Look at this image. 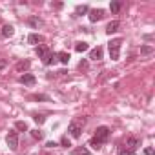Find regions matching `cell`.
I'll use <instances>...</instances> for the list:
<instances>
[{
	"label": "cell",
	"mask_w": 155,
	"mask_h": 155,
	"mask_svg": "<svg viewBox=\"0 0 155 155\" xmlns=\"http://www.w3.org/2000/svg\"><path fill=\"white\" fill-rule=\"evenodd\" d=\"M110 133H111V130H110L108 126H99V128L95 130V135H93V137H91V140H90V146H93L95 150H101V148H102V144H106V142H108Z\"/></svg>",
	"instance_id": "obj_1"
},
{
	"label": "cell",
	"mask_w": 155,
	"mask_h": 155,
	"mask_svg": "<svg viewBox=\"0 0 155 155\" xmlns=\"http://www.w3.org/2000/svg\"><path fill=\"white\" fill-rule=\"evenodd\" d=\"M84 122H86V119H75V120L69 122L68 131H69V135H71L73 139H79V137L82 135V126H84Z\"/></svg>",
	"instance_id": "obj_2"
},
{
	"label": "cell",
	"mask_w": 155,
	"mask_h": 155,
	"mask_svg": "<svg viewBox=\"0 0 155 155\" xmlns=\"http://www.w3.org/2000/svg\"><path fill=\"white\" fill-rule=\"evenodd\" d=\"M120 46H122V38H113V40H110L108 49H110L111 60H119V57H120Z\"/></svg>",
	"instance_id": "obj_3"
},
{
	"label": "cell",
	"mask_w": 155,
	"mask_h": 155,
	"mask_svg": "<svg viewBox=\"0 0 155 155\" xmlns=\"http://www.w3.org/2000/svg\"><path fill=\"white\" fill-rule=\"evenodd\" d=\"M6 142H8V146H9L11 151H17V148H18V131L11 130L8 133V137H6Z\"/></svg>",
	"instance_id": "obj_4"
},
{
	"label": "cell",
	"mask_w": 155,
	"mask_h": 155,
	"mask_svg": "<svg viewBox=\"0 0 155 155\" xmlns=\"http://www.w3.org/2000/svg\"><path fill=\"white\" fill-rule=\"evenodd\" d=\"M20 82L26 84V86H35L37 79H35V75H33V73H24V75L20 77Z\"/></svg>",
	"instance_id": "obj_5"
},
{
	"label": "cell",
	"mask_w": 155,
	"mask_h": 155,
	"mask_svg": "<svg viewBox=\"0 0 155 155\" xmlns=\"http://www.w3.org/2000/svg\"><path fill=\"white\" fill-rule=\"evenodd\" d=\"M88 17H90V22H99V20H102L104 11H102V9H91Z\"/></svg>",
	"instance_id": "obj_6"
},
{
	"label": "cell",
	"mask_w": 155,
	"mask_h": 155,
	"mask_svg": "<svg viewBox=\"0 0 155 155\" xmlns=\"http://www.w3.org/2000/svg\"><path fill=\"white\" fill-rule=\"evenodd\" d=\"M0 35H2V38H9V37L15 35V28H13L11 24H6V26L2 28V33H0Z\"/></svg>",
	"instance_id": "obj_7"
},
{
	"label": "cell",
	"mask_w": 155,
	"mask_h": 155,
	"mask_svg": "<svg viewBox=\"0 0 155 155\" xmlns=\"http://www.w3.org/2000/svg\"><path fill=\"white\" fill-rule=\"evenodd\" d=\"M42 62H44L46 66H51V64H57V62H58V58H57V53H51V51H49V53H48V55H46V57L42 58Z\"/></svg>",
	"instance_id": "obj_8"
},
{
	"label": "cell",
	"mask_w": 155,
	"mask_h": 155,
	"mask_svg": "<svg viewBox=\"0 0 155 155\" xmlns=\"http://www.w3.org/2000/svg\"><path fill=\"white\" fill-rule=\"evenodd\" d=\"M124 146H128V148H131V150H135L137 151V148L140 146V139L139 137H130L128 140H126V144Z\"/></svg>",
	"instance_id": "obj_9"
},
{
	"label": "cell",
	"mask_w": 155,
	"mask_h": 155,
	"mask_svg": "<svg viewBox=\"0 0 155 155\" xmlns=\"http://www.w3.org/2000/svg\"><path fill=\"white\" fill-rule=\"evenodd\" d=\"M119 28H120V22H119V20H113V22H110V24L106 26V33H108V35L117 33V31H119Z\"/></svg>",
	"instance_id": "obj_10"
},
{
	"label": "cell",
	"mask_w": 155,
	"mask_h": 155,
	"mask_svg": "<svg viewBox=\"0 0 155 155\" xmlns=\"http://www.w3.org/2000/svg\"><path fill=\"white\" fill-rule=\"evenodd\" d=\"M35 53L38 55V58H44V57L49 53V49H48V46H44V44H38V46H37V49H35Z\"/></svg>",
	"instance_id": "obj_11"
},
{
	"label": "cell",
	"mask_w": 155,
	"mask_h": 155,
	"mask_svg": "<svg viewBox=\"0 0 155 155\" xmlns=\"http://www.w3.org/2000/svg\"><path fill=\"white\" fill-rule=\"evenodd\" d=\"M90 58L91 60H101L102 58V48H95L90 51Z\"/></svg>",
	"instance_id": "obj_12"
},
{
	"label": "cell",
	"mask_w": 155,
	"mask_h": 155,
	"mask_svg": "<svg viewBox=\"0 0 155 155\" xmlns=\"http://www.w3.org/2000/svg\"><path fill=\"white\" fill-rule=\"evenodd\" d=\"M44 38H42V35H38V33H31L29 37H28V42L29 44H40Z\"/></svg>",
	"instance_id": "obj_13"
},
{
	"label": "cell",
	"mask_w": 155,
	"mask_h": 155,
	"mask_svg": "<svg viewBox=\"0 0 155 155\" xmlns=\"http://www.w3.org/2000/svg\"><path fill=\"white\" fill-rule=\"evenodd\" d=\"M57 58H58V62H60V64L68 66V62H69V53H66V51H60V53H57Z\"/></svg>",
	"instance_id": "obj_14"
},
{
	"label": "cell",
	"mask_w": 155,
	"mask_h": 155,
	"mask_svg": "<svg viewBox=\"0 0 155 155\" xmlns=\"http://www.w3.org/2000/svg\"><path fill=\"white\" fill-rule=\"evenodd\" d=\"M71 155H90V150H88L86 146H77V148L71 151Z\"/></svg>",
	"instance_id": "obj_15"
},
{
	"label": "cell",
	"mask_w": 155,
	"mask_h": 155,
	"mask_svg": "<svg viewBox=\"0 0 155 155\" xmlns=\"http://www.w3.org/2000/svg\"><path fill=\"white\" fill-rule=\"evenodd\" d=\"M137 151L128 148V146H119V155H135Z\"/></svg>",
	"instance_id": "obj_16"
},
{
	"label": "cell",
	"mask_w": 155,
	"mask_h": 155,
	"mask_svg": "<svg viewBox=\"0 0 155 155\" xmlns=\"http://www.w3.org/2000/svg\"><path fill=\"white\" fill-rule=\"evenodd\" d=\"M88 49H90L88 42H77V44H75V51H79V53H84V51H88Z\"/></svg>",
	"instance_id": "obj_17"
},
{
	"label": "cell",
	"mask_w": 155,
	"mask_h": 155,
	"mask_svg": "<svg viewBox=\"0 0 155 155\" xmlns=\"http://www.w3.org/2000/svg\"><path fill=\"white\" fill-rule=\"evenodd\" d=\"M120 8H122V2H120V0H117V2H111V4H110L111 13H119V11H120Z\"/></svg>",
	"instance_id": "obj_18"
},
{
	"label": "cell",
	"mask_w": 155,
	"mask_h": 155,
	"mask_svg": "<svg viewBox=\"0 0 155 155\" xmlns=\"http://www.w3.org/2000/svg\"><path fill=\"white\" fill-rule=\"evenodd\" d=\"M31 137H33L35 140H42V139H44V131H40V130H31Z\"/></svg>",
	"instance_id": "obj_19"
},
{
	"label": "cell",
	"mask_w": 155,
	"mask_h": 155,
	"mask_svg": "<svg viewBox=\"0 0 155 155\" xmlns=\"http://www.w3.org/2000/svg\"><path fill=\"white\" fill-rule=\"evenodd\" d=\"M15 128H17L18 131H28V124H26L24 120H17V122H15Z\"/></svg>",
	"instance_id": "obj_20"
},
{
	"label": "cell",
	"mask_w": 155,
	"mask_h": 155,
	"mask_svg": "<svg viewBox=\"0 0 155 155\" xmlns=\"http://www.w3.org/2000/svg\"><path fill=\"white\" fill-rule=\"evenodd\" d=\"M28 68H29V60H22V62L17 64V71H24V69H28Z\"/></svg>",
	"instance_id": "obj_21"
},
{
	"label": "cell",
	"mask_w": 155,
	"mask_h": 155,
	"mask_svg": "<svg viewBox=\"0 0 155 155\" xmlns=\"http://www.w3.org/2000/svg\"><path fill=\"white\" fill-rule=\"evenodd\" d=\"M33 119H35L37 124H44V122H46V115H42V113H35Z\"/></svg>",
	"instance_id": "obj_22"
},
{
	"label": "cell",
	"mask_w": 155,
	"mask_h": 155,
	"mask_svg": "<svg viewBox=\"0 0 155 155\" xmlns=\"http://www.w3.org/2000/svg\"><path fill=\"white\" fill-rule=\"evenodd\" d=\"M75 11H77V15H82V13H88V11H90V8H88V6H77V9H75Z\"/></svg>",
	"instance_id": "obj_23"
},
{
	"label": "cell",
	"mask_w": 155,
	"mask_h": 155,
	"mask_svg": "<svg viewBox=\"0 0 155 155\" xmlns=\"http://www.w3.org/2000/svg\"><path fill=\"white\" fill-rule=\"evenodd\" d=\"M140 53H142V55H150V53H153V48H151V46H142V48H140Z\"/></svg>",
	"instance_id": "obj_24"
},
{
	"label": "cell",
	"mask_w": 155,
	"mask_h": 155,
	"mask_svg": "<svg viewBox=\"0 0 155 155\" xmlns=\"http://www.w3.org/2000/svg\"><path fill=\"white\" fill-rule=\"evenodd\" d=\"M29 24H31V26H33V28H38V26H40V24H42V22H40V20H38V18H37V17H31V18H29Z\"/></svg>",
	"instance_id": "obj_25"
},
{
	"label": "cell",
	"mask_w": 155,
	"mask_h": 155,
	"mask_svg": "<svg viewBox=\"0 0 155 155\" xmlns=\"http://www.w3.org/2000/svg\"><path fill=\"white\" fill-rule=\"evenodd\" d=\"M79 69H81V71H86V69H88V60H81V62H79Z\"/></svg>",
	"instance_id": "obj_26"
},
{
	"label": "cell",
	"mask_w": 155,
	"mask_h": 155,
	"mask_svg": "<svg viewBox=\"0 0 155 155\" xmlns=\"http://www.w3.org/2000/svg\"><path fill=\"white\" fill-rule=\"evenodd\" d=\"M60 144H62V146H66V148H68V146H71V142H69V139H68L66 135L60 139Z\"/></svg>",
	"instance_id": "obj_27"
},
{
	"label": "cell",
	"mask_w": 155,
	"mask_h": 155,
	"mask_svg": "<svg viewBox=\"0 0 155 155\" xmlns=\"http://www.w3.org/2000/svg\"><path fill=\"white\" fill-rule=\"evenodd\" d=\"M33 99H35V101H49V97H48V95H35Z\"/></svg>",
	"instance_id": "obj_28"
},
{
	"label": "cell",
	"mask_w": 155,
	"mask_h": 155,
	"mask_svg": "<svg viewBox=\"0 0 155 155\" xmlns=\"http://www.w3.org/2000/svg\"><path fill=\"white\" fill-rule=\"evenodd\" d=\"M46 146H48V148H57V142H53V140H49V142H48Z\"/></svg>",
	"instance_id": "obj_29"
},
{
	"label": "cell",
	"mask_w": 155,
	"mask_h": 155,
	"mask_svg": "<svg viewBox=\"0 0 155 155\" xmlns=\"http://www.w3.org/2000/svg\"><path fill=\"white\" fill-rule=\"evenodd\" d=\"M144 153H146V155H153V150H151V148H146Z\"/></svg>",
	"instance_id": "obj_30"
},
{
	"label": "cell",
	"mask_w": 155,
	"mask_h": 155,
	"mask_svg": "<svg viewBox=\"0 0 155 155\" xmlns=\"http://www.w3.org/2000/svg\"><path fill=\"white\" fill-rule=\"evenodd\" d=\"M6 64H8L6 60H0V69H4V68H6Z\"/></svg>",
	"instance_id": "obj_31"
},
{
	"label": "cell",
	"mask_w": 155,
	"mask_h": 155,
	"mask_svg": "<svg viewBox=\"0 0 155 155\" xmlns=\"http://www.w3.org/2000/svg\"><path fill=\"white\" fill-rule=\"evenodd\" d=\"M53 8H55V9H60V8H62V4H60V2H57V4H53Z\"/></svg>",
	"instance_id": "obj_32"
}]
</instances>
